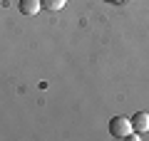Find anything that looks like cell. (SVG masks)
I'll use <instances>...</instances> for the list:
<instances>
[{
	"instance_id": "6da1fadb",
	"label": "cell",
	"mask_w": 149,
	"mask_h": 141,
	"mask_svg": "<svg viewBox=\"0 0 149 141\" xmlns=\"http://www.w3.org/2000/svg\"><path fill=\"white\" fill-rule=\"evenodd\" d=\"M109 134L114 136V139H129V136L134 134L132 119H127V116H114V119L109 121Z\"/></svg>"
},
{
	"instance_id": "277c9868",
	"label": "cell",
	"mask_w": 149,
	"mask_h": 141,
	"mask_svg": "<svg viewBox=\"0 0 149 141\" xmlns=\"http://www.w3.org/2000/svg\"><path fill=\"white\" fill-rule=\"evenodd\" d=\"M42 3V10H62L65 5H67V0H40Z\"/></svg>"
},
{
	"instance_id": "3957f363",
	"label": "cell",
	"mask_w": 149,
	"mask_h": 141,
	"mask_svg": "<svg viewBox=\"0 0 149 141\" xmlns=\"http://www.w3.org/2000/svg\"><path fill=\"white\" fill-rule=\"evenodd\" d=\"M17 10H20L22 15H37V12L42 10V3H40V0H20V3H17Z\"/></svg>"
},
{
	"instance_id": "7a4b0ae2",
	"label": "cell",
	"mask_w": 149,
	"mask_h": 141,
	"mask_svg": "<svg viewBox=\"0 0 149 141\" xmlns=\"http://www.w3.org/2000/svg\"><path fill=\"white\" fill-rule=\"evenodd\" d=\"M132 129L137 131V134H147L149 131V114L147 111H137V114L132 116Z\"/></svg>"
},
{
	"instance_id": "5b68a950",
	"label": "cell",
	"mask_w": 149,
	"mask_h": 141,
	"mask_svg": "<svg viewBox=\"0 0 149 141\" xmlns=\"http://www.w3.org/2000/svg\"><path fill=\"white\" fill-rule=\"evenodd\" d=\"M104 3H117V0H104Z\"/></svg>"
}]
</instances>
